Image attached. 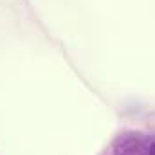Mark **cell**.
Segmentation results:
<instances>
[{"mask_svg":"<svg viewBox=\"0 0 155 155\" xmlns=\"http://www.w3.org/2000/svg\"><path fill=\"white\" fill-rule=\"evenodd\" d=\"M148 155H155V143L150 144V148H148Z\"/></svg>","mask_w":155,"mask_h":155,"instance_id":"6da1fadb","label":"cell"}]
</instances>
